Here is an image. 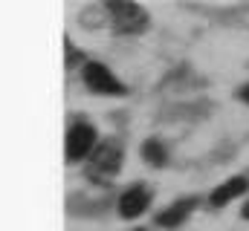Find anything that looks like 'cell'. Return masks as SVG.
Masks as SVG:
<instances>
[{"mask_svg":"<svg viewBox=\"0 0 249 231\" xmlns=\"http://www.w3.org/2000/svg\"><path fill=\"white\" fill-rule=\"evenodd\" d=\"M122 145L116 142V139H105L96 150H93V159H90V179H96V182H107V179H113L119 168H122Z\"/></svg>","mask_w":249,"mask_h":231,"instance_id":"obj_1","label":"cell"},{"mask_svg":"<svg viewBox=\"0 0 249 231\" xmlns=\"http://www.w3.org/2000/svg\"><path fill=\"white\" fill-rule=\"evenodd\" d=\"M107 9H110V17H113L116 29L124 32V35H136V32H145V29H148V12H145L139 3H119V0H110Z\"/></svg>","mask_w":249,"mask_h":231,"instance_id":"obj_2","label":"cell"},{"mask_svg":"<svg viewBox=\"0 0 249 231\" xmlns=\"http://www.w3.org/2000/svg\"><path fill=\"white\" fill-rule=\"evenodd\" d=\"M81 78H84V84H87L93 93H99V96H122L124 93V84L105 66V64H99V61H90V64L84 66Z\"/></svg>","mask_w":249,"mask_h":231,"instance_id":"obj_3","label":"cell"},{"mask_svg":"<svg viewBox=\"0 0 249 231\" xmlns=\"http://www.w3.org/2000/svg\"><path fill=\"white\" fill-rule=\"evenodd\" d=\"M93 148H96V130H93L90 124H84V121L72 124L70 133H67V159H70V162H78V159H84Z\"/></svg>","mask_w":249,"mask_h":231,"instance_id":"obj_4","label":"cell"},{"mask_svg":"<svg viewBox=\"0 0 249 231\" xmlns=\"http://www.w3.org/2000/svg\"><path fill=\"white\" fill-rule=\"evenodd\" d=\"M148 205H151V191L145 185H133L119 197V214L124 220H136Z\"/></svg>","mask_w":249,"mask_h":231,"instance_id":"obj_5","label":"cell"},{"mask_svg":"<svg viewBox=\"0 0 249 231\" xmlns=\"http://www.w3.org/2000/svg\"><path fill=\"white\" fill-rule=\"evenodd\" d=\"M249 182L244 176H232V179H226L220 188H214V194L209 197V202H212V208H223V205H229L235 197H241V194H247Z\"/></svg>","mask_w":249,"mask_h":231,"instance_id":"obj_6","label":"cell"},{"mask_svg":"<svg viewBox=\"0 0 249 231\" xmlns=\"http://www.w3.org/2000/svg\"><path fill=\"white\" fill-rule=\"evenodd\" d=\"M194 205H197V199H180V202H174L165 214H160V217H157V223H160V226L174 229V226H180L188 214H191V208H194Z\"/></svg>","mask_w":249,"mask_h":231,"instance_id":"obj_7","label":"cell"},{"mask_svg":"<svg viewBox=\"0 0 249 231\" xmlns=\"http://www.w3.org/2000/svg\"><path fill=\"white\" fill-rule=\"evenodd\" d=\"M142 159H145V162H151L154 168H162V165H165V159H168L165 145H162V142H157V139H148V142L142 145Z\"/></svg>","mask_w":249,"mask_h":231,"instance_id":"obj_8","label":"cell"},{"mask_svg":"<svg viewBox=\"0 0 249 231\" xmlns=\"http://www.w3.org/2000/svg\"><path fill=\"white\" fill-rule=\"evenodd\" d=\"M241 99H244V101H247V104H249V84H247V87H244V90H241Z\"/></svg>","mask_w":249,"mask_h":231,"instance_id":"obj_9","label":"cell"},{"mask_svg":"<svg viewBox=\"0 0 249 231\" xmlns=\"http://www.w3.org/2000/svg\"><path fill=\"white\" fill-rule=\"evenodd\" d=\"M244 217H247V220H249V205H247V208H244Z\"/></svg>","mask_w":249,"mask_h":231,"instance_id":"obj_10","label":"cell"},{"mask_svg":"<svg viewBox=\"0 0 249 231\" xmlns=\"http://www.w3.org/2000/svg\"><path fill=\"white\" fill-rule=\"evenodd\" d=\"M136 231H142V229H136Z\"/></svg>","mask_w":249,"mask_h":231,"instance_id":"obj_11","label":"cell"}]
</instances>
